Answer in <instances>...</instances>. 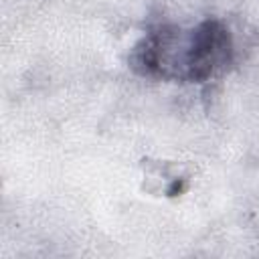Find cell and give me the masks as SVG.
I'll return each mask as SVG.
<instances>
[{
    "label": "cell",
    "mask_w": 259,
    "mask_h": 259,
    "mask_svg": "<svg viewBox=\"0 0 259 259\" xmlns=\"http://www.w3.org/2000/svg\"><path fill=\"white\" fill-rule=\"evenodd\" d=\"M231 34L217 20H204L184 32L160 28L134 51L132 63L144 75L164 79L204 81L231 61Z\"/></svg>",
    "instance_id": "1"
}]
</instances>
